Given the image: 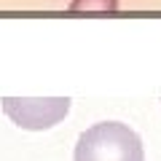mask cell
Here are the masks:
<instances>
[{
    "mask_svg": "<svg viewBox=\"0 0 161 161\" xmlns=\"http://www.w3.org/2000/svg\"><path fill=\"white\" fill-rule=\"evenodd\" d=\"M75 161H145L142 140L118 121H102L78 137Z\"/></svg>",
    "mask_w": 161,
    "mask_h": 161,
    "instance_id": "cell-1",
    "label": "cell"
},
{
    "mask_svg": "<svg viewBox=\"0 0 161 161\" xmlns=\"http://www.w3.org/2000/svg\"><path fill=\"white\" fill-rule=\"evenodd\" d=\"M3 113L27 132H43L57 126L70 113L67 97H3Z\"/></svg>",
    "mask_w": 161,
    "mask_h": 161,
    "instance_id": "cell-2",
    "label": "cell"
},
{
    "mask_svg": "<svg viewBox=\"0 0 161 161\" xmlns=\"http://www.w3.org/2000/svg\"><path fill=\"white\" fill-rule=\"evenodd\" d=\"M73 11H115L118 0H73Z\"/></svg>",
    "mask_w": 161,
    "mask_h": 161,
    "instance_id": "cell-3",
    "label": "cell"
}]
</instances>
